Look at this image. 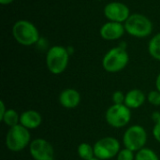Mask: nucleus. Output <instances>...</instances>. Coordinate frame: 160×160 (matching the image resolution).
Here are the masks:
<instances>
[{"mask_svg": "<svg viewBox=\"0 0 160 160\" xmlns=\"http://www.w3.org/2000/svg\"><path fill=\"white\" fill-rule=\"evenodd\" d=\"M126 32L125 25L121 22H108L100 28V36L105 40H116L123 37Z\"/></svg>", "mask_w": 160, "mask_h": 160, "instance_id": "obj_11", "label": "nucleus"}, {"mask_svg": "<svg viewBox=\"0 0 160 160\" xmlns=\"http://www.w3.org/2000/svg\"><path fill=\"white\" fill-rule=\"evenodd\" d=\"M105 120L112 128H125L131 120V110L125 104H112L105 112Z\"/></svg>", "mask_w": 160, "mask_h": 160, "instance_id": "obj_7", "label": "nucleus"}, {"mask_svg": "<svg viewBox=\"0 0 160 160\" xmlns=\"http://www.w3.org/2000/svg\"><path fill=\"white\" fill-rule=\"evenodd\" d=\"M152 119H153V121H154V123H155V124L159 123L160 112H153V114H152Z\"/></svg>", "mask_w": 160, "mask_h": 160, "instance_id": "obj_24", "label": "nucleus"}, {"mask_svg": "<svg viewBox=\"0 0 160 160\" xmlns=\"http://www.w3.org/2000/svg\"><path fill=\"white\" fill-rule=\"evenodd\" d=\"M147 132L145 128L140 125H133L124 132L123 144L135 153L145 147L147 142Z\"/></svg>", "mask_w": 160, "mask_h": 160, "instance_id": "obj_6", "label": "nucleus"}, {"mask_svg": "<svg viewBox=\"0 0 160 160\" xmlns=\"http://www.w3.org/2000/svg\"><path fill=\"white\" fill-rule=\"evenodd\" d=\"M52 160H57V159H55V158H54V159H52Z\"/></svg>", "mask_w": 160, "mask_h": 160, "instance_id": "obj_28", "label": "nucleus"}, {"mask_svg": "<svg viewBox=\"0 0 160 160\" xmlns=\"http://www.w3.org/2000/svg\"><path fill=\"white\" fill-rule=\"evenodd\" d=\"M148 52L153 58L160 61V33L155 35L149 41Z\"/></svg>", "mask_w": 160, "mask_h": 160, "instance_id": "obj_17", "label": "nucleus"}, {"mask_svg": "<svg viewBox=\"0 0 160 160\" xmlns=\"http://www.w3.org/2000/svg\"><path fill=\"white\" fill-rule=\"evenodd\" d=\"M146 100L147 97L142 90L132 89L126 94V99L124 104L130 110H135L141 108Z\"/></svg>", "mask_w": 160, "mask_h": 160, "instance_id": "obj_14", "label": "nucleus"}, {"mask_svg": "<svg viewBox=\"0 0 160 160\" xmlns=\"http://www.w3.org/2000/svg\"><path fill=\"white\" fill-rule=\"evenodd\" d=\"M104 15L110 22H125L130 16L128 7L121 2H111L104 8Z\"/></svg>", "mask_w": 160, "mask_h": 160, "instance_id": "obj_10", "label": "nucleus"}, {"mask_svg": "<svg viewBox=\"0 0 160 160\" xmlns=\"http://www.w3.org/2000/svg\"><path fill=\"white\" fill-rule=\"evenodd\" d=\"M14 0H0V4L2 5H8L10 3H12Z\"/></svg>", "mask_w": 160, "mask_h": 160, "instance_id": "obj_26", "label": "nucleus"}, {"mask_svg": "<svg viewBox=\"0 0 160 160\" xmlns=\"http://www.w3.org/2000/svg\"><path fill=\"white\" fill-rule=\"evenodd\" d=\"M98 1H101V0H98Z\"/></svg>", "mask_w": 160, "mask_h": 160, "instance_id": "obj_29", "label": "nucleus"}, {"mask_svg": "<svg viewBox=\"0 0 160 160\" xmlns=\"http://www.w3.org/2000/svg\"><path fill=\"white\" fill-rule=\"evenodd\" d=\"M146 97H147V101L150 104L157 107L160 106V92H158L157 89L149 92Z\"/></svg>", "mask_w": 160, "mask_h": 160, "instance_id": "obj_20", "label": "nucleus"}, {"mask_svg": "<svg viewBox=\"0 0 160 160\" xmlns=\"http://www.w3.org/2000/svg\"><path fill=\"white\" fill-rule=\"evenodd\" d=\"M117 47L112 48L104 55L102 59V67L105 71L110 73H116L123 70L128 64L129 55L127 52L125 43H121Z\"/></svg>", "mask_w": 160, "mask_h": 160, "instance_id": "obj_1", "label": "nucleus"}, {"mask_svg": "<svg viewBox=\"0 0 160 160\" xmlns=\"http://www.w3.org/2000/svg\"><path fill=\"white\" fill-rule=\"evenodd\" d=\"M14 39L22 46H31L39 39V32L34 23L27 20H19L12 26Z\"/></svg>", "mask_w": 160, "mask_h": 160, "instance_id": "obj_3", "label": "nucleus"}, {"mask_svg": "<svg viewBox=\"0 0 160 160\" xmlns=\"http://www.w3.org/2000/svg\"><path fill=\"white\" fill-rule=\"evenodd\" d=\"M58 100L63 108L68 110H72L80 105L82 97L79 91H77L76 89L67 88L60 93Z\"/></svg>", "mask_w": 160, "mask_h": 160, "instance_id": "obj_12", "label": "nucleus"}, {"mask_svg": "<svg viewBox=\"0 0 160 160\" xmlns=\"http://www.w3.org/2000/svg\"><path fill=\"white\" fill-rule=\"evenodd\" d=\"M7 111H8V108H7L4 100H0V120L3 118V116L5 115Z\"/></svg>", "mask_w": 160, "mask_h": 160, "instance_id": "obj_23", "label": "nucleus"}, {"mask_svg": "<svg viewBox=\"0 0 160 160\" xmlns=\"http://www.w3.org/2000/svg\"><path fill=\"white\" fill-rule=\"evenodd\" d=\"M8 128L20 125V114L13 109H8L3 118L0 120Z\"/></svg>", "mask_w": 160, "mask_h": 160, "instance_id": "obj_16", "label": "nucleus"}, {"mask_svg": "<svg viewBox=\"0 0 160 160\" xmlns=\"http://www.w3.org/2000/svg\"><path fill=\"white\" fill-rule=\"evenodd\" d=\"M156 89L160 92V73L158 75L157 80H156Z\"/></svg>", "mask_w": 160, "mask_h": 160, "instance_id": "obj_25", "label": "nucleus"}, {"mask_svg": "<svg viewBox=\"0 0 160 160\" xmlns=\"http://www.w3.org/2000/svg\"><path fill=\"white\" fill-rule=\"evenodd\" d=\"M152 133H153V137L155 138V140L160 143V122L155 124Z\"/></svg>", "mask_w": 160, "mask_h": 160, "instance_id": "obj_22", "label": "nucleus"}, {"mask_svg": "<svg viewBox=\"0 0 160 160\" xmlns=\"http://www.w3.org/2000/svg\"><path fill=\"white\" fill-rule=\"evenodd\" d=\"M126 99V94H124L122 91H115L112 96V100L113 104H124Z\"/></svg>", "mask_w": 160, "mask_h": 160, "instance_id": "obj_21", "label": "nucleus"}, {"mask_svg": "<svg viewBox=\"0 0 160 160\" xmlns=\"http://www.w3.org/2000/svg\"><path fill=\"white\" fill-rule=\"evenodd\" d=\"M90 160H100V159H98V158H92V159H90Z\"/></svg>", "mask_w": 160, "mask_h": 160, "instance_id": "obj_27", "label": "nucleus"}, {"mask_svg": "<svg viewBox=\"0 0 160 160\" xmlns=\"http://www.w3.org/2000/svg\"><path fill=\"white\" fill-rule=\"evenodd\" d=\"M124 25L126 32L135 38H146L153 31V23L150 19L141 13L130 14Z\"/></svg>", "mask_w": 160, "mask_h": 160, "instance_id": "obj_5", "label": "nucleus"}, {"mask_svg": "<svg viewBox=\"0 0 160 160\" xmlns=\"http://www.w3.org/2000/svg\"><path fill=\"white\" fill-rule=\"evenodd\" d=\"M135 155L136 153L128 149V148H124L121 149L120 152L117 155V160H135Z\"/></svg>", "mask_w": 160, "mask_h": 160, "instance_id": "obj_19", "label": "nucleus"}, {"mask_svg": "<svg viewBox=\"0 0 160 160\" xmlns=\"http://www.w3.org/2000/svg\"><path fill=\"white\" fill-rule=\"evenodd\" d=\"M69 52L67 48L55 45L49 49L46 54V65L52 74H62L68 68Z\"/></svg>", "mask_w": 160, "mask_h": 160, "instance_id": "obj_4", "label": "nucleus"}, {"mask_svg": "<svg viewBox=\"0 0 160 160\" xmlns=\"http://www.w3.org/2000/svg\"><path fill=\"white\" fill-rule=\"evenodd\" d=\"M77 153L79 158L82 160H90L95 158L94 146H92L88 142L80 143L77 148Z\"/></svg>", "mask_w": 160, "mask_h": 160, "instance_id": "obj_15", "label": "nucleus"}, {"mask_svg": "<svg viewBox=\"0 0 160 160\" xmlns=\"http://www.w3.org/2000/svg\"><path fill=\"white\" fill-rule=\"evenodd\" d=\"M95 158L100 160H109L117 157L121 150L120 142L114 137H104L95 142Z\"/></svg>", "mask_w": 160, "mask_h": 160, "instance_id": "obj_8", "label": "nucleus"}, {"mask_svg": "<svg viewBox=\"0 0 160 160\" xmlns=\"http://www.w3.org/2000/svg\"><path fill=\"white\" fill-rule=\"evenodd\" d=\"M42 123L41 114L35 110H27L20 114V125L28 130L36 129L40 127Z\"/></svg>", "mask_w": 160, "mask_h": 160, "instance_id": "obj_13", "label": "nucleus"}, {"mask_svg": "<svg viewBox=\"0 0 160 160\" xmlns=\"http://www.w3.org/2000/svg\"><path fill=\"white\" fill-rule=\"evenodd\" d=\"M31 142L32 140L30 130L22 125L9 128L5 139L6 147L13 153L21 152L26 147H29Z\"/></svg>", "mask_w": 160, "mask_h": 160, "instance_id": "obj_2", "label": "nucleus"}, {"mask_svg": "<svg viewBox=\"0 0 160 160\" xmlns=\"http://www.w3.org/2000/svg\"><path fill=\"white\" fill-rule=\"evenodd\" d=\"M29 152L34 160L54 159V149L52 145L42 138L32 140L29 145Z\"/></svg>", "mask_w": 160, "mask_h": 160, "instance_id": "obj_9", "label": "nucleus"}, {"mask_svg": "<svg viewBox=\"0 0 160 160\" xmlns=\"http://www.w3.org/2000/svg\"><path fill=\"white\" fill-rule=\"evenodd\" d=\"M135 160H159V158L154 150L144 147L136 153Z\"/></svg>", "mask_w": 160, "mask_h": 160, "instance_id": "obj_18", "label": "nucleus"}]
</instances>
